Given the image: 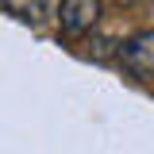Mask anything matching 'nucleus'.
<instances>
[{"instance_id":"nucleus-1","label":"nucleus","mask_w":154,"mask_h":154,"mask_svg":"<svg viewBox=\"0 0 154 154\" xmlns=\"http://www.w3.org/2000/svg\"><path fill=\"white\" fill-rule=\"evenodd\" d=\"M104 16V0H62L58 4V23L62 35L69 38H85Z\"/></svg>"},{"instance_id":"nucleus-2","label":"nucleus","mask_w":154,"mask_h":154,"mask_svg":"<svg viewBox=\"0 0 154 154\" xmlns=\"http://www.w3.org/2000/svg\"><path fill=\"white\" fill-rule=\"evenodd\" d=\"M119 62H123V69L135 77V81H150L154 77V31H139V35H131L119 50Z\"/></svg>"},{"instance_id":"nucleus-3","label":"nucleus","mask_w":154,"mask_h":154,"mask_svg":"<svg viewBox=\"0 0 154 154\" xmlns=\"http://www.w3.org/2000/svg\"><path fill=\"white\" fill-rule=\"evenodd\" d=\"M0 8H4L8 16H16L19 23L38 27V23H46L50 8H54V0H0Z\"/></svg>"}]
</instances>
